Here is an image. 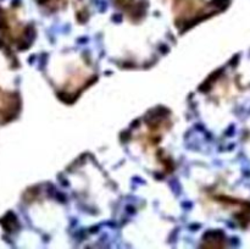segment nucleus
Returning a JSON list of instances; mask_svg holds the SVG:
<instances>
[{"label":"nucleus","instance_id":"f257e3e1","mask_svg":"<svg viewBox=\"0 0 250 249\" xmlns=\"http://www.w3.org/2000/svg\"><path fill=\"white\" fill-rule=\"evenodd\" d=\"M17 110H19V100L16 95L0 88V124H5L14 119L19 112Z\"/></svg>","mask_w":250,"mask_h":249}]
</instances>
